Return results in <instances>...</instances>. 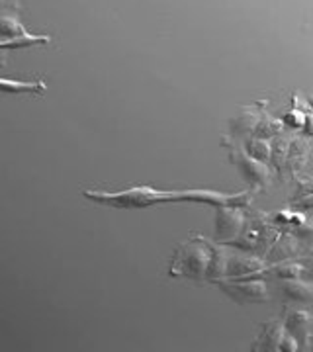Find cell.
<instances>
[{"label": "cell", "instance_id": "obj_1", "mask_svg": "<svg viewBox=\"0 0 313 352\" xmlns=\"http://www.w3.org/2000/svg\"><path fill=\"white\" fill-rule=\"evenodd\" d=\"M87 200L96 201L102 206L120 208V210H139L149 208L155 204L164 201H178V190H157L153 186H133V188L122 190V192H98V190H87Z\"/></svg>", "mask_w": 313, "mask_h": 352}, {"label": "cell", "instance_id": "obj_2", "mask_svg": "<svg viewBox=\"0 0 313 352\" xmlns=\"http://www.w3.org/2000/svg\"><path fill=\"white\" fill-rule=\"evenodd\" d=\"M212 241L204 237H192L188 239L178 251H176L173 264H171V276H182L202 282L210 274V266L213 261Z\"/></svg>", "mask_w": 313, "mask_h": 352}, {"label": "cell", "instance_id": "obj_3", "mask_svg": "<svg viewBox=\"0 0 313 352\" xmlns=\"http://www.w3.org/2000/svg\"><path fill=\"white\" fill-rule=\"evenodd\" d=\"M229 157H231L233 164L243 173V176L249 180L250 184H255V186H259V188H264V186L268 184V180H270V170H268V166H266L263 161L250 157L247 149H243L237 143H231Z\"/></svg>", "mask_w": 313, "mask_h": 352}, {"label": "cell", "instance_id": "obj_4", "mask_svg": "<svg viewBox=\"0 0 313 352\" xmlns=\"http://www.w3.org/2000/svg\"><path fill=\"white\" fill-rule=\"evenodd\" d=\"M222 289L229 294L239 303H263L268 302V289L264 280H217Z\"/></svg>", "mask_w": 313, "mask_h": 352}, {"label": "cell", "instance_id": "obj_5", "mask_svg": "<svg viewBox=\"0 0 313 352\" xmlns=\"http://www.w3.org/2000/svg\"><path fill=\"white\" fill-rule=\"evenodd\" d=\"M245 227V214L235 206H217L215 212V237L217 241H233Z\"/></svg>", "mask_w": 313, "mask_h": 352}, {"label": "cell", "instance_id": "obj_6", "mask_svg": "<svg viewBox=\"0 0 313 352\" xmlns=\"http://www.w3.org/2000/svg\"><path fill=\"white\" fill-rule=\"evenodd\" d=\"M286 335V325L282 319H272L264 323L259 339L255 340L252 351H280V342Z\"/></svg>", "mask_w": 313, "mask_h": 352}, {"label": "cell", "instance_id": "obj_7", "mask_svg": "<svg viewBox=\"0 0 313 352\" xmlns=\"http://www.w3.org/2000/svg\"><path fill=\"white\" fill-rule=\"evenodd\" d=\"M284 325L290 335H294L300 344H307L313 327V315L310 311H292L284 319Z\"/></svg>", "mask_w": 313, "mask_h": 352}, {"label": "cell", "instance_id": "obj_8", "mask_svg": "<svg viewBox=\"0 0 313 352\" xmlns=\"http://www.w3.org/2000/svg\"><path fill=\"white\" fill-rule=\"evenodd\" d=\"M47 90V85L43 80H14V78H0V92L2 94H41Z\"/></svg>", "mask_w": 313, "mask_h": 352}, {"label": "cell", "instance_id": "obj_9", "mask_svg": "<svg viewBox=\"0 0 313 352\" xmlns=\"http://www.w3.org/2000/svg\"><path fill=\"white\" fill-rule=\"evenodd\" d=\"M282 289L290 300H296V302H312L313 300V282H303L300 278H290V280H284Z\"/></svg>", "mask_w": 313, "mask_h": 352}, {"label": "cell", "instance_id": "obj_10", "mask_svg": "<svg viewBox=\"0 0 313 352\" xmlns=\"http://www.w3.org/2000/svg\"><path fill=\"white\" fill-rule=\"evenodd\" d=\"M22 34H28V32L24 25L20 24V20L16 18V14L0 12V41L18 38Z\"/></svg>", "mask_w": 313, "mask_h": 352}, {"label": "cell", "instance_id": "obj_11", "mask_svg": "<svg viewBox=\"0 0 313 352\" xmlns=\"http://www.w3.org/2000/svg\"><path fill=\"white\" fill-rule=\"evenodd\" d=\"M50 36H32V34H22L18 38L4 39L0 41V51L4 50H22V47H32V45H43L50 43Z\"/></svg>", "mask_w": 313, "mask_h": 352}, {"label": "cell", "instance_id": "obj_12", "mask_svg": "<svg viewBox=\"0 0 313 352\" xmlns=\"http://www.w3.org/2000/svg\"><path fill=\"white\" fill-rule=\"evenodd\" d=\"M247 151H249L250 157L266 163L270 159V155H272V147H270V143L264 138H255L250 139V143L247 145Z\"/></svg>", "mask_w": 313, "mask_h": 352}, {"label": "cell", "instance_id": "obj_13", "mask_svg": "<svg viewBox=\"0 0 313 352\" xmlns=\"http://www.w3.org/2000/svg\"><path fill=\"white\" fill-rule=\"evenodd\" d=\"M305 268L300 266V264L296 263H282V264H276V268H272V272H274L276 276L282 278V280H290V278H300V274L303 272Z\"/></svg>", "mask_w": 313, "mask_h": 352}, {"label": "cell", "instance_id": "obj_14", "mask_svg": "<svg viewBox=\"0 0 313 352\" xmlns=\"http://www.w3.org/2000/svg\"><path fill=\"white\" fill-rule=\"evenodd\" d=\"M300 342L296 340L294 335H290L288 331H286V335H284V339L280 342V351H288V352H296L300 346H298Z\"/></svg>", "mask_w": 313, "mask_h": 352}, {"label": "cell", "instance_id": "obj_15", "mask_svg": "<svg viewBox=\"0 0 313 352\" xmlns=\"http://www.w3.org/2000/svg\"><path fill=\"white\" fill-rule=\"evenodd\" d=\"M284 122L290 124L292 127H301L305 124V116L301 112H298V110H292V113H288V116L284 118Z\"/></svg>", "mask_w": 313, "mask_h": 352}, {"label": "cell", "instance_id": "obj_16", "mask_svg": "<svg viewBox=\"0 0 313 352\" xmlns=\"http://www.w3.org/2000/svg\"><path fill=\"white\" fill-rule=\"evenodd\" d=\"M305 270H307V272L313 276V256H312V261L307 263V266H305Z\"/></svg>", "mask_w": 313, "mask_h": 352}, {"label": "cell", "instance_id": "obj_17", "mask_svg": "<svg viewBox=\"0 0 313 352\" xmlns=\"http://www.w3.org/2000/svg\"><path fill=\"white\" fill-rule=\"evenodd\" d=\"M4 61H6V57H4V53L0 51V67H4Z\"/></svg>", "mask_w": 313, "mask_h": 352}, {"label": "cell", "instance_id": "obj_18", "mask_svg": "<svg viewBox=\"0 0 313 352\" xmlns=\"http://www.w3.org/2000/svg\"><path fill=\"white\" fill-rule=\"evenodd\" d=\"M2 4H4V0H0V8H2Z\"/></svg>", "mask_w": 313, "mask_h": 352}]
</instances>
